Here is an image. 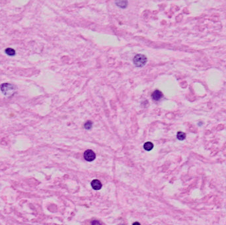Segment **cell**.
<instances>
[{"instance_id": "cell-1", "label": "cell", "mask_w": 226, "mask_h": 225, "mask_svg": "<svg viewBox=\"0 0 226 225\" xmlns=\"http://www.w3.org/2000/svg\"><path fill=\"white\" fill-rule=\"evenodd\" d=\"M0 89L2 93H3L5 96H11L15 94L16 92V86H15L13 84H10V83H3L0 85Z\"/></svg>"}, {"instance_id": "cell-9", "label": "cell", "mask_w": 226, "mask_h": 225, "mask_svg": "<svg viewBox=\"0 0 226 225\" xmlns=\"http://www.w3.org/2000/svg\"><path fill=\"white\" fill-rule=\"evenodd\" d=\"M177 137L178 140L183 141V140H184V139H185V138H186V134H185L184 132H182V131H178L177 134Z\"/></svg>"}, {"instance_id": "cell-7", "label": "cell", "mask_w": 226, "mask_h": 225, "mask_svg": "<svg viewBox=\"0 0 226 225\" xmlns=\"http://www.w3.org/2000/svg\"><path fill=\"white\" fill-rule=\"evenodd\" d=\"M143 148L144 149L148 151H151L152 148H153V145L152 143L151 142H146L144 145H143Z\"/></svg>"}, {"instance_id": "cell-3", "label": "cell", "mask_w": 226, "mask_h": 225, "mask_svg": "<svg viewBox=\"0 0 226 225\" xmlns=\"http://www.w3.org/2000/svg\"><path fill=\"white\" fill-rule=\"evenodd\" d=\"M95 153L92 150H87L84 153V158L87 161H93L95 159Z\"/></svg>"}, {"instance_id": "cell-11", "label": "cell", "mask_w": 226, "mask_h": 225, "mask_svg": "<svg viewBox=\"0 0 226 225\" xmlns=\"http://www.w3.org/2000/svg\"><path fill=\"white\" fill-rule=\"evenodd\" d=\"M91 224L92 225H100V222L98 221V220H93L91 222Z\"/></svg>"}, {"instance_id": "cell-4", "label": "cell", "mask_w": 226, "mask_h": 225, "mask_svg": "<svg viewBox=\"0 0 226 225\" xmlns=\"http://www.w3.org/2000/svg\"><path fill=\"white\" fill-rule=\"evenodd\" d=\"M163 93H161V91H159V90H155V91H153V93L151 94V97L152 99L154 100V101H159L161 98L163 97Z\"/></svg>"}, {"instance_id": "cell-8", "label": "cell", "mask_w": 226, "mask_h": 225, "mask_svg": "<svg viewBox=\"0 0 226 225\" xmlns=\"http://www.w3.org/2000/svg\"><path fill=\"white\" fill-rule=\"evenodd\" d=\"M116 4L117 6L121 7V8H125L128 5V2L126 1H118L116 2Z\"/></svg>"}, {"instance_id": "cell-5", "label": "cell", "mask_w": 226, "mask_h": 225, "mask_svg": "<svg viewBox=\"0 0 226 225\" xmlns=\"http://www.w3.org/2000/svg\"><path fill=\"white\" fill-rule=\"evenodd\" d=\"M91 186H92V188L94 190H98L101 188L102 184H101L100 181L98 180H93L92 182H91Z\"/></svg>"}, {"instance_id": "cell-6", "label": "cell", "mask_w": 226, "mask_h": 225, "mask_svg": "<svg viewBox=\"0 0 226 225\" xmlns=\"http://www.w3.org/2000/svg\"><path fill=\"white\" fill-rule=\"evenodd\" d=\"M5 52L7 55H8L9 56H14L15 55V54H16L15 50L11 48H6L5 50Z\"/></svg>"}, {"instance_id": "cell-12", "label": "cell", "mask_w": 226, "mask_h": 225, "mask_svg": "<svg viewBox=\"0 0 226 225\" xmlns=\"http://www.w3.org/2000/svg\"><path fill=\"white\" fill-rule=\"evenodd\" d=\"M132 225H140V224L138 222H134V223Z\"/></svg>"}, {"instance_id": "cell-2", "label": "cell", "mask_w": 226, "mask_h": 225, "mask_svg": "<svg viewBox=\"0 0 226 225\" xmlns=\"http://www.w3.org/2000/svg\"><path fill=\"white\" fill-rule=\"evenodd\" d=\"M147 58L143 54H137L134 58L133 62L138 67H142L145 66L147 63Z\"/></svg>"}, {"instance_id": "cell-10", "label": "cell", "mask_w": 226, "mask_h": 225, "mask_svg": "<svg viewBox=\"0 0 226 225\" xmlns=\"http://www.w3.org/2000/svg\"><path fill=\"white\" fill-rule=\"evenodd\" d=\"M93 127V123L92 121H86L84 124V128L85 129H91Z\"/></svg>"}]
</instances>
